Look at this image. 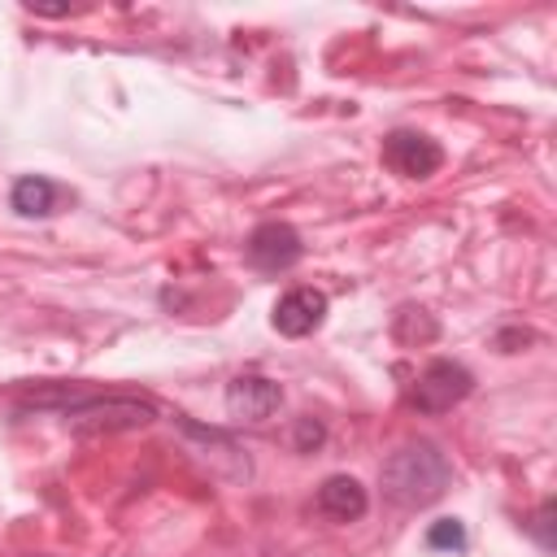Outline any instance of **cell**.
Masks as SVG:
<instances>
[{
    "label": "cell",
    "mask_w": 557,
    "mask_h": 557,
    "mask_svg": "<svg viewBox=\"0 0 557 557\" xmlns=\"http://www.w3.org/2000/svg\"><path fill=\"white\" fill-rule=\"evenodd\" d=\"M379 479H383V496H387L392 505H400V509H422V505H431V500L444 496L453 470H448V457H444L435 444L422 440V444L396 448V453L383 461Z\"/></svg>",
    "instance_id": "1"
},
{
    "label": "cell",
    "mask_w": 557,
    "mask_h": 557,
    "mask_svg": "<svg viewBox=\"0 0 557 557\" xmlns=\"http://www.w3.org/2000/svg\"><path fill=\"white\" fill-rule=\"evenodd\" d=\"M157 418L148 400L135 396H104V400H83L65 413V426L74 435H117V431H139Z\"/></svg>",
    "instance_id": "2"
},
{
    "label": "cell",
    "mask_w": 557,
    "mask_h": 557,
    "mask_svg": "<svg viewBox=\"0 0 557 557\" xmlns=\"http://www.w3.org/2000/svg\"><path fill=\"white\" fill-rule=\"evenodd\" d=\"M474 387V374L461 361H431L413 383V405L422 413H444L457 400H466Z\"/></svg>",
    "instance_id": "3"
},
{
    "label": "cell",
    "mask_w": 557,
    "mask_h": 557,
    "mask_svg": "<svg viewBox=\"0 0 557 557\" xmlns=\"http://www.w3.org/2000/svg\"><path fill=\"white\" fill-rule=\"evenodd\" d=\"M383 165L405 178H431L444 165V152L435 139H426L418 131H392L383 139Z\"/></svg>",
    "instance_id": "4"
},
{
    "label": "cell",
    "mask_w": 557,
    "mask_h": 557,
    "mask_svg": "<svg viewBox=\"0 0 557 557\" xmlns=\"http://www.w3.org/2000/svg\"><path fill=\"white\" fill-rule=\"evenodd\" d=\"M283 405V387L265 374H239L226 387V413L239 422H265Z\"/></svg>",
    "instance_id": "5"
},
{
    "label": "cell",
    "mask_w": 557,
    "mask_h": 557,
    "mask_svg": "<svg viewBox=\"0 0 557 557\" xmlns=\"http://www.w3.org/2000/svg\"><path fill=\"white\" fill-rule=\"evenodd\" d=\"M322 318H326V296H322L318 287H292V292H283L278 305H274V331H278V335H292V339L318 331Z\"/></svg>",
    "instance_id": "6"
},
{
    "label": "cell",
    "mask_w": 557,
    "mask_h": 557,
    "mask_svg": "<svg viewBox=\"0 0 557 557\" xmlns=\"http://www.w3.org/2000/svg\"><path fill=\"white\" fill-rule=\"evenodd\" d=\"M300 252H305V244L287 222H261L248 235V257L261 270H287V265L300 261Z\"/></svg>",
    "instance_id": "7"
},
{
    "label": "cell",
    "mask_w": 557,
    "mask_h": 557,
    "mask_svg": "<svg viewBox=\"0 0 557 557\" xmlns=\"http://www.w3.org/2000/svg\"><path fill=\"white\" fill-rule=\"evenodd\" d=\"M366 487L352 479V474H331L322 487H318V509L335 522H357L366 513Z\"/></svg>",
    "instance_id": "8"
},
{
    "label": "cell",
    "mask_w": 557,
    "mask_h": 557,
    "mask_svg": "<svg viewBox=\"0 0 557 557\" xmlns=\"http://www.w3.org/2000/svg\"><path fill=\"white\" fill-rule=\"evenodd\" d=\"M52 205H57V187L44 174H26L13 183V209L22 218H44V213H52Z\"/></svg>",
    "instance_id": "9"
},
{
    "label": "cell",
    "mask_w": 557,
    "mask_h": 557,
    "mask_svg": "<svg viewBox=\"0 0 557 557\" xmlns=\"http://www.w3.org/2000/svg\"><path fill=\"white\" fill-rule=\"evenodd\" d=\"M426 544H431V548H461V544H466V527H461L457 518H440V522H431Z\"/></svg>",
    "instance_id": "10"
},
{
    "label": "cell",
    "mask_w": 557,
    "mask_h": 557,
    "mask_svg": "<svg viewBox=\"0 0 557 557\" xmlns=\"http://www.w3.org/2000/svg\"><path fill=\"white\" fill-rule=\"evenodd\" d=\"M313 444H322V422L300 418L296 422V448H313Z\"/></svg>",
    "instance_id": "11"
}]
</instances>
